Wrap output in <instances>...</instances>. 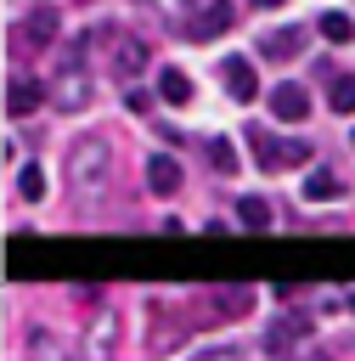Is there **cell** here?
Returning <instances> with one entry per match:
<instances>
[{
  "label": "cell",
  "mask_w": 355,
  "mask_h": 361,
  "mask_svg": "<svg viewBox=\"0 0 355 361\" xmlns=\"http://www.w3.org/2000/svg\"><path fill=\"white\" fill-rule=\"evenodd\" d=\"M107 164H113V141H107V135H85V141L68 152V180L85 186V192H96V186L107 180Z\"/></svg>",
  "instance_id": "cell-1"
},
{
  "label": "cell",
  "mask_w": 355,
  "mask_h": 361,
  "mask_svg": "<svg viewBox=\"0 0 355 361\" xmlns=\"http://www.w3.org/2000/svg\"><path fill=\"white\" fill-rule=\"evenodd\" d=\"M265 102H270V113H276L282 124H304V118H310V96H304V85H293V79H282Z\"/></svg>",
  "instance_id": "cell-2"
},
{
  "label": "cell",
  "mask_w": 355,
  "mask_h": 361,
  "mask_svg": "<svg viewBox=\"0 0 355 361\" xmlns=\"http://www.w3.org/2000/svg\"><path fill=\"white\" fill-rule=\"evenodd\" d=\"M220 79H225L231 102H254V96H259V79H254V62H248V56H225V62H220Z\"/></svg>",
  "instance_id": "cell-3"
},
{
  "label": "cell",
  "mask_w": 355,
  "mask_h": 361,
  "mask_svg": "<svg viewBox=\"0 0 355 361\" xmlns=\"http://www.w3.org/2000/svg\"><path fill=\"white\" fill-rule=\"evenodd\" d=\"M147 186H152L158 197H175V192L186 186V169H180L169 152H152V158H147Z\"/></svg>",
  "instance_id": "cell-4"
},
{
  "label": "cell",
  "mask_w": 355,
  "mask_h": 361,
  "mask_svg": "<svg viewBox=\"0 0 355 361\" xmlns=\"http://www.w3.org/2000/svg\"><path fill=\"white\" fill-rule=\"evenodd\" d=\"M237 23V6L231 0H214V6H203L197 17H192V39H214V34H225Z\"/></svg>",
  "instance_id": "cell-5"
},
{
  "label": "cell",
  "mask_w": 355,
  "mask_h": 361,
  "mask_svg": "<svg viewBox=\"0 0 355 361\" xmlns=\"http://www.w3.org/2000/svg\"><path fill=\"white\" fill-rule=\"evenodd\" d=\"M39 102H45V85H39V79H11V85H6V113H11V118H28Z\"/></svg>",
  "instance_id": "cell-6"
},
{
  "label": "cell",
  "mask_w": 355,
  "mask_h": 361,
  "mask_svg": "<svg viewBox=\"0 0 355 361\" xmlns=\"http://www.w3.org/2000/svg\"><path fill=\"white\" fill-rule=\"evenodd\" d=\"M23 39H28L34 51H45V45L56 39V6H34V11L23 17Z\"/></svg>",
  "instance_id": "cell-7"
},
{
  "label": "cell",
  "mask_w": 355,
  "mask_h": 361,
  "mask_svg": "<svg viewBox=\"0 0 355 361\" xmlns=\"http://www.w3.org/2000/svg\"><path fill=\"white\" fill-rule=\"evenodd\" d=\"M299 45H304V28H276V34L259 39V56L265 62H287V56H299Z\"/></svg>",
  "instance_id": "cell-8"
},
{
  "label": "cell",
  "mask_w": 355,
  "mask_h": 361,
  "mask_svg": "<svg viewBox=\"0 0 355 361\" xmlns=\"http://www.w3.org/2000/svg\"><path fill=\"white\" fill-rule=\"evenodd\" d=\"M338 192H344V186H338V175H332V169H310V175H304V186H299V197H304V203H332Z\"/></svg>",
  "instance_id": "cell-9"
},
{
  "label": "cell",
  "mask_w": 355,
  "mask_h": 361,
  "mask_svg": "<svg viewBox=\"0 0 355 361\" xmlns=\"http://www.w3.org/2000/svg\"><path fill=\"white\" fill-rule=\"evenodd\" d=\"M299 333H310V322H304V316H276V322H270V333H265V350H287Z\"/></svg>",
  "instance_id": "cell-10"
},
{
  "label": "cell",
  "mask_w": 355,
  "mask_h": 361,
  "mask_svg": "<svg viewBox=\"0 0 355 361\" xmlns=\"http://www.w3.org/2000/svg\"><path fill=\"white\" fill-rule=\"evenodd\" d=\"M158 96H169V107H186V102H192V79H186L180 68H163V73H158Z\"/></svg>",
  "instance_id": "cell-11"
},
{
  "label": "cell",
  "mask_w": 355,
  "mask_h": 361,
  "mask_svg": "<svg viewBox=\"0 0 355 361\" xmlns=\"http://www.w3.org/2000/svg\"><path fill=\"white\" fill-rule=\"evenodd\" d=\"M237 220H242V231H265L270 226V203L248 192V197H237Z\"/></svg>",
  "instance_id": "cell-12"
},
{
  "label": "cell",
  "mask_w": 355,
  "mask_h": 361,
  "mask_svg": "<svg viewBox=\"0 0 355 361\" xmlns=\"http://www.w3.org/2000/svg\"><path fill=\"white\" fill-rule=\"evenodd\" d=\"M248 152H254L259 169H282V141H276V135H259V130H254V135H248Z\"/></svg>",
  "instance_id": "cell-13"
},
{
  "label": "cell",
  "mask_w": 355,
  "mask_h": 361,
  "mask_svg": "<svg viewBox=\"0 0 355 361\" xmlns=\"http://www.w3.org/2000/svg\"><path fill=\"white\" fill-rule=\"evenodd\" d=\"M203 152H208V164H214L220 175H231V169H237V152H231V141H225V135H208V141H203Z\"/></svg>",
  "instance_id": "cell-14"
},
{
  "label": "cell",
  "mask_w": 355,
  "mask_h": 361,
  "mask_svg": "<svg viewBox=\"0 0 355 361\" xmlns=\"http://www.w3.org/2000/svg\"><path fill=\"white\" fill-rule=\"evenodd\" d=\"M248 305H254L248 288H220L214 293V310H225V316H248Z\"/></svg>",
  "instance_id": "cell-15"
},
{
  "label": "cell",
  "mask_w": 355,
  "mask_h": 361,
  "mask_svg": "<svg viewBox=\"0 0 355 361\" xmlns=\"http://www.w3.org/2000/svg\"><path fill=\"white\" fill-rule=\"evenodd\" d=\"M327 102H332V113H355V73H338Z\"/></svg>",
  "instance_id": "cell-16"
},
{
  "label": "cell",
  "mask_w": 355,
  "mask_h": 361,
  "mask_svg": "<svg viewBox=\"0 0 355 361\" xmlns=\"http://www.w3.org/2000/svg\"><path fill=\"white\" fill-rule=\"evenodd\" d=\"M321 34H327L332 45H344V39H355V23H349L344 11H327V17H321Z\"/></svg>",
  "instance_id": "cell-17"
},
{
  "label": "cell",
  "mask_w": 355,
  "mask_h": 361,
  "mask_svg": "<svg viewBox=\"0 0 355 361\" xmlns=\"http://www.w3.org/2000/svg\"><path fill=\"white\" fill-rule=\"evenodd\" d=\"M141 68H147V45L141 39H124L118 45V73H141Z\"/></svg>",
  "instance_id": "cell-18"
},
{
  "label": "cell",
  "mask_w": 355,
  "mask_h": 361,
  "mask_svg": "<svg viewBox=\"0 0 355 361\" xmlns=\"http://www.w3.org/2000/svg\"><path fill=\"white\" fill-rule=\"evenodd\" d=\"M17 192H23L28 203H39V197H45V175H39V164H23V175H17Z\"/></svg>",
  "instance_id": "cell-19"
},
{
  "label": "cell",
  "mask_w": 355,
  "mask_h": 361,
  "mask_svg": "<svg viewBox=\"0 0 355 361\" xmlns=\"http://www.w3.org/2000/svg\"><path fill=\"white\" fill-rule=\"evenodd\" d=\"M56 102H62V107H85V102H90V85H85V79H73V68H68V79H62V96H56Z\"/></svg>",
  "instance_id": "cell-20"
},
{
  "label": "cell",
  "mask_w": 355,
  "mask_h": 361,
  "mask_svg": "<svg viewBox=\"0 0 355 361\" xmlns=\"http://www.w3.org/2000/svg\"><path fill=\"white\" fill-rule=\"evenodd\" d=\"M310 164V141H282V169H299Z\"/></svg>",
  "instance_id": "cell-21"
},
{
  "label": "cell",
  "mask_w": 355,
  "mask_h": 361,
  "mask_svg": "<svg viewBox=\"0 0 355 361\" xmlns=\"http://www.w3.org/2000/svg\"><path fill=\"white\" fill-rule=\"evenodd\" d=\"M124 102H130V113H147V107H152V96H147V90H130Z\"/></svg>",
  "instance_id": "cell-22"
},
{
  "label": "cell",
  "mask_w": 355,
  "mask_h": 361,
  "mask_svg": "<svg viewBox=\"0 0 355 361\" xmlns=\"http://www.w3.org/2000/svg\"><path fill=\"white\" fill-rule=\"evenodd\" d=\"M254 6H282V0H254Z\"/></svg>",
  "instance_id": "cell-23"
},
{
  "label": "cell",
  "mask_w": 355,
  "mask_h": 361,
  "mask_svg": "<svg viewBox=\"0 0 355 361\" xmlns=\"http://www.w3.org/2000/svg\"><path fill=\"white\" fill-rule=\"evenodd\" d=\"M349 310H355V288H349Z\"/></svg>",
  "instance_id": "cell-24"
}]
</instances>
